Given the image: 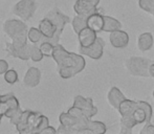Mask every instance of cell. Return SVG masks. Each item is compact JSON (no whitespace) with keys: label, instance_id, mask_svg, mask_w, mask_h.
Returning a JSON list of instances; mask_svg holds the SVG:
<instances>
[{"label":"cell","instance_id":"52a82bcc","mask_svg":"<svg viewBox=\"0 0 154 134\" xmlns=\"http://www.w3.org/2000/svg\"><path fill=\"white\" fill-rule=\"evenodd\" d=\"M73 106L80 108L88 118H91L92 116H94L97 113V108L93 105V101L90 98L77 96L73 100Z\"/></svg>","mask_w":154,"mask_h":134},{"label":"cell","instance_id":"1f68e13d","mask_svg":"<svg viewBox=\"0 0 154 134\" xmlns=\"http://www.w3.org/2000/svg\"><path fill=\"white\" fill-rule=\"evenodd\" d=\"M1 117H2V116H1V115H0V120H1Z\"/></svg>","mask_w":154,"mask_h":134},{"label":"cell","instance_id":"277c9868","mask_svg":"<svg viewBox=\"0 0 154 134\" xmlns=\"http://www.w3.org/2000/svg\"><path fill=\"white\" fill-rule=\"evenodd\" d=\"M39 29L42 33L44 41L53 43L54 45L58 44L61 34L58 31V26L51 18L45 16L39 23Z\"/></svg>","mask_w":154,"mask_h":134},{"label":"cell","instance_id":"5bb4252c","mask_svg":"<svg viewBox=\"0 0 154 134\" xmlns=\"http://www.w3.org/2000/svg\"><path fill=\"white\" fill-rule=\"evenodd\" d=\"M1 101L6 102L8 105V112H6L5 115H4V116H6V117L12 118L13 116L17 113V111L20 109L18 100H17L12 93L5 94V96H1Z\"/></svg>","mask_w":154,"mask_h":134},{"label":"cell","instance_id":"8992f818","mask_svg":"<svg viewBox=\"0 0 154 134\" xmlns=\"http://www.w3.org/2000/svg\"><path fill=\"white\" fill-rule=\"evenodd\" d=\"M100 0H77L73 5V10L80 16L88 17L93 13L97 12V5Z\"/></svg>","mask_w":154,"mask_h":134},{"label":"cell","instance_id":"5b68a950","mask_svg":"<svg viewBox=\"0 0 154 134\" xmlns=\"http://www.w3.org/2000/svg\"><path fill=\"white\" fill-rule=\"evenodd\" d=\"M36 2L34 0H20L13 8V13L20 17L22 20L26 21L32 17L36 11Z\"/></svg>","mask_w":154,"mask_h":134},{"label":"cell","instance_id":"d4e9b609","mask_svg":"<svg viewBox=\"0 0 154 134\" xmlns=\"http://www.w3.org/2000/svg\"><path fill=\"white\" fill-rule=\"evenodd\" d=\"M8 103H6V102H3V101L0 102V115L4 116L6 114V112H8Z\"/></svg>","mask_w":154,"mask_h":134},{"label":"cell","instance_id":"7c38bea8","mask_svg":"<svg viewBox=\"0 0 154 134\" xmlns=\"http://www.w3.org/2000/svg\"><path fill=\"white\" fill-rule=\"evenodd\" d=\"M41 79V72L38 68L36 67H31L29 70L26 71L23 79V83L29 87H36L39 84Z\"/></svg>","mask_w":154,"mask_h":134},{"label":"cell","instance_id":"ffe728a7","mask_svg":"<svg viewBox=\"0 0 154 134\" xmlns=\"http://www.w3.org/2000/svg\"><path fill=\"white\" fill-rule=\"evenodd\" d=\"M43 53L42 51H41V49L39 48V47L37 46H31L29 45V57H31V59L32 61L35 62H39L41 61V60L43 59Z\"/></svg>","mask_w":154,"mask_h":134},{"label":"cell","instance_id":"484cf974","mask_svg":"<svg viewBox=\"0 0 154 134\" xmlns=\"http://www.w3.org/2000/svg\"><path fill=\"white\" fill-rule=\"evenodd\" d=\"M8 70V64L4 60H0V75H4Z\"/></svg>","mask_w":154,"mask_h":134},{"label":"cell","instance_id":"44dd1931","mask_svg":"<svg viewBox=\"0 0 154 134\" xmlns=\"http://www.w3.org/2000/svg\"><path fill=\"white\" fill-rule=\"evenodd\" d=\"M138 5L143 11L150 13L153 15L154 13V0H138Z\"/></svg>","mask_w":154,"mask_h":134},{"label":"cell","instance_id":"7402d4cb","mask_svg":"<svg viewBox=\"0 0 154 134\" xmlns=\"http://www.w3.org/2000/svg\"><path fill=\"white\" fill-rule=\"evenodd\" d=\"M27 37H29V41L32 43H38L39 41L41 40V38H42V33L40 32V29H35V27H32L31 29L29 31V33H27Z\"/></svg>","mask_w":154,"mask_h":134},{"label":"cell","instance_id":"d6a6232c","mask_svg":"<svg viewBox=\"0 0 154 134\" xmlns=\"http://www.w3.org/2000/svg\"><path fill=\"white\" fill-rule=\"evenodd\" d=\"M153 17H154V13H153Z\"/></svg>","mask_w":154,"mask_h":134},{"label":"cell","instance_id":"30bf717a","mask_svg":"<svg viewBox=\"0 0 154 134\" xmlns=\"http://www.w3.org/2000/svg\"><path fill=\"white\" fill-rule=\"evenodd\" d=\"M97 32L92 31L89 27H85L83 29L79 34H78V38H79L80 46L82 47H89L90 45H92L95 42L97 36Z\"/></svg>","mask_w":154,"mask_h":134},{"label":"cell","instance_id":"7a4b0ae2","mask_svg":"<svg viewBox=\"0 0 154 134\" xmlns=\"http://www.w3.org/2000/svg\"><path fill=\"white\" fill-rule=\"evenodd\" d=\"M53 59L58 65V72L63 79H69L81 72L86 66L85 59L81 55L67 51L62 45L54 47Z\"/></svg>","mask_w":154,"mask_h":134},{"label":"cell","instance_id":"4dcf8cb0","mask_svg":"<svg viewBox=\"0 0 154 134\" xmlns=\"http://www.w3.org/2000/svg\"><path fill=\"white\" fill-rule=\"evenodd\" d=\"M0 102H1V96H0Z\"/></svg>","mask_w":154,"mask_h":134},{"label":"cell","instance_id":"83f0119b","mask_svg":"<svg viewBox=\"0 0 154 134\" xmlns=\"http://www.w3.org/2000/svg\"><path fill=\"white\" fill-rule=\"evenodd\" d=\"M41 133H51V134H55V133H57V130H56L55 128H53V127L48 126V127H46L45 129H43V130L41 131Z\"/></svg>","mask_w":154,"mask_h":134},{"label":"cell","instance_id":"9c48e42d","mask_svg":"<svg viewBox=\"0 0 154 134\" xmlns=\"http://www.w3.org/2000/svg\"><path fill=\"white\" fill-rule=\"evenodd\" d=\"M110 43L116 48H125L129 44V35L122 29H118L110 33Z\"/></svg>","mask_w":154,"mask_h":134},{"label":"cell","instance_id":"ba28073f","mask_svg":"<svg viewBox=\"0 0 154 134\" xmlns=\"http://www.w3.org/2000/svg\"><path fill=\"white\" fill-rule=\"evenodd\" d=\"M104 47H105V42L102 38L97 37L95 42L89 47H82L80 46V53L82 55H85L87 57L91 58L93 60H99L102 58L104 53Z\"/></svg>","mask_w":154,"mask_h":134},{"label":"cell","instance_id":"3957f363","mask_svg":"<svg viewBox=\"0 0 154 134\" xmlns=\"http://www.w3.org/2000/svg\"><path fill=\"white\" fill-rule=\"evenodd\" d=\"M154 61L142 57H131L126 61L128 72L133 77H150L149 67Z\"/></svg>","mask_w":154,"mask_h":134},{"label":"cell","instance_id":"6da1fadb","mask_svg":"<svg viewBox=\"0 0 154 134\" xmlns=\"http://www.w3.org/2000/svg\"><path fill=\"white\" fill-rule=\"evenodd\" d=\"M121 114V133H131L136 125L151 122L153 109L144 101L124 100L118 108Z\"/></svg>","mask_w":154,"mask_h":134},{"label":"cell","instance_id":"e0dca14e","mask_svg":"<svg viewBox=\"0 0 154 134\" xmlns=\"http://www.w3.org/2000/svg\"><path fill=\"white\" fill-rule=\"evenodd\" d=\"M121 27H122V23H121L118 19L113 18V17H110V16H104L103 32L111 33V32L121 29Z\"/></svg>","mask_w":154,"mask_h":134},{"label":"cell","instance_id":"f1b7e54d","mask_svg":"<svg viewBox=\"0 0 154 134\" xmlns=\"http://www.w3.org/2000/svg\"><path fill=\"white\" fill-rule=\"evenodd\" d=\"M149 75H150V77L154 78V62L149 67Z\"/></svg>","mask_w":154,"mask_h":134},{"label":"cell","instance_id":"cb8c5ba5","mask_svg":"<svg viewBox=\"0 0 154 134\" xmlns=\"http://www.w3.org/2000/svg\"><path fill=\"white\" fill-rule=\"evenodd\" d=\"M140 133L145 134H154V123L151 124L150 122L146 123V125L144 126V128L140 130Z\"/></svg>","mask_w":154,"mask_h":134},{"label":"cell","instance_id":"d6986e66","mask_svg":"<svg viewBox=\"0 0 154 134\" xmlns=\"http://www.w3.org/2000/svg\"><path fill=\"white\" fill-rule=\"evenodd\" d=\"M54 47L55 45L53 43L48 42V41H43L40 45V49L42 51V53L46 57H53V53H54Z\"/></svg>","mask_w":154,"mask_h":134},{"label":"cell","instance_id":"ac0fdd59","mask_svg":"<svg viewBox=\"0 0 154 134\" xmlns=\"http://www.w3.org/2000/svg\"><path fill=\"white\" fill-rule=\"evenodd\" d=\"M85 27H87V17L77 15L72 20V29L75 33L78 35Z\"/></svg>","mask_w":154,"mask_h":134},{"label":"cell","instance_id":"2e32d148","mask_svg":"<svg viewBox=\"0 0 154 134\" xmlns=\"http://www.w3.org/2000/svg\"><path fill=\"white\" fill-rule=\"evenodd\" d=\"M153 43H154V39H153V35L151 33L140 34V37H138L137 46L140 48V50L142 51L150 50L153 46Z\"/></svg>","mask_w":154,"mask_h":134},{"label":"cell","instance_id":"603a6c76","mask_svg":"<svg viewBox=\"0 0 154 134\" xmlns=\"http://www.w3.org/2000/svg\"><path fill=\"white\" fill-rule=\"evenodd\" d=\"M4 80L8 84H15L17 82V80H18V73L14 69H8L4 73Z\"/></svg>","mask_w":154,"mask_h":134},{"label":"cell","instance_id":"f546056e","mask_svg":"<svg viewBox=\"0 0 154 134\" xmlns=\"http://www.w3.org/2000/svg\"><path fill=\"white\" fill-rule=\"evenodd\" d=\"M152 96H153V99H154V90H153V93H152Z\"/></svg>","mask_w":154,"mask_h":134},{"label":"cell","instance_id":"9a60e30c","mask_svg":"<svg viewBox=\"0 0 154 134\" xmlns=\"http://www.w3.org/2000/svg\"><path fill=\"white\" fill-rule=\"evenodd\" d=\"M107 99H108V102H109L110 105H111L113 108H116V109H118L119 106L121 105V103H122L124 100H126L124 93L119 89L118 87H112L111 89L109 90Z\"/></svg>","mask_w":154,"mask_h":134},{"label":"cell","instance_id":"4fadbf2b","mask_svg":"<svg viewBox=\"0 0 154 134\" xmlns=\"http://www.w3.org/2000/svg\"><path fill=\"white\" fill-rule=\"evenodd\" d=\"M87 26L91 29L92 31L100 33L103 32L104 27V16L99 14V12L93 13L90 16L87 17Z\"/></svg>","mask_w":154,"mask_h":134},{"label":"cell","instance_id":"4316f807","mask_svg":"<svg viewBox=\"0 0 154 134\" xmlns=\"http://www.w3.org/2000/svg\"><path fill=\"white\" fill-rule=\"evenodd\" d=\"M49 126V122H48V118L46 117V116L43 115V118H42V122H41L40 124V129H39V133H41V131L43 130V129H45L46 127Z\"/></svg>","mask_w":154,"mask_h":134},{"label":"cell","instance_id":"8fae6325","mask_svg":"<svg viewBox=\"0 0 154 134\" xmlns=\"http://www.w3.org/2000/svg\"><path fill=\"white\" fill-rule=\"evenodd\" d=\"M46 16L48 17V18H51V20L57 24L58 31H59L60 34H62L63 29H64V27H65V24L69 22V17L66 16V15H63L58 8H54V10L51 11Z\"/></svg>","mask_w":154,"mask_h":134}]
</instances>
